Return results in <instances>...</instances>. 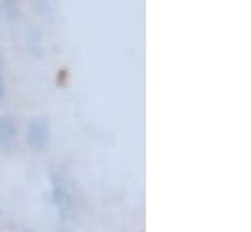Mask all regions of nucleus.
Masks as SVG:
<instances>
[{
    "label": "nucleus",
    "instance_id": "1",
    "mask_svg": "<svg viewBox=\"0 0 251 232\" xmlns=\"http://www.w3.org/2000/svg\"><path fill=\"white\" fill-rule=\"evenodd\" d=\"M51 181H53V201L59 209V217L64 223L74 221L78 211L84 205V197H82L76 181L70 179L63 170H57V168L51 170Z\"/></svg>",
    "mask_w": 251,
    "mask_h": 232
},
{
    "label": "nucleus",
    "instance_id": "2",
    "mask_svg": "<svg viewBox=\"0 0 251 232\" xmlns=\"http://www.w3.org/2000/svg\"><path fill=\"white\" fill-rule=\"evenodd\" d=\"M25 141L33 152H41L49 143V123L45 117H33L27 123Z\"/></svg>",
    "mask_w": 251,
    "mask_h": 232
},
{
    "label": "nucleus",
    "instance_id": "3",
    "mask_svg": "<svg viewBox=\"0 0 251 232\" xmlns=\"http://www.w3.org/2000/svg\"><path fill=\"white\" fill-rule=\"evenodd\" d=\"M16 123L10 116L0 117V146L4 150H12L16 146Z\"/></svg>",
    "mask_w": 251,
    "mask_h": 232
},
{
    "label": "nucleus",
    "instance_id": "4",
    "mask_svg": "<svg viewBox=\"0 0 251 232\" xmlns=\"http://www.w3.org/2000/svg\"><path fill=\"white\" fill-rule=\"evenodd\" d=\"M25 47L29 51V55H33L35 58H39L43 55V35L41 29L35 26H29L25 31Z\"/></svg>",
    "mask_w": 251,
    "mask_h": 232
},
{
    "label": "nucleus",
    "instance_id": "5",
    "mask_svg": "<svg viewBox=\"0 0 251 232\" xmlns=\"http://www.w3.org/2000/svg\"><path fill=\"white\" fill-rule=\"evenodd\" d=\"M33 8L47 22H53L55 16H57V4H55V0H33Z\"/></svg>",
    "mask_w": 251,
    "mask_h": 232
},
{
    "label": "nucleus",
    "instance_id": "6",
    "mask_svg": "<svg viewBox=\"0 0 251 232\" xmlns=\"http://www.w3.org/2000/svg\"><path fill=\"white\" fill-rule=\"evenodd\" d=\"M0 14H2L6 20H18V18H20L18 2H16V0H0Z\"/></svg>",
    "mask_w": 251,
    "mask_h": 232
},
{
    "label": "nucleus",
    "instance_id": "7",
    "mask_svg": "<svg viewBox=\"0 0 251 232\" xmlns=\"http://www.w3.org/2000/svg\"><path fill=\"white\" fill-rule=\"evenodd\" d=\"M4 72H6V60H4V53L0 49V104L6 98V78H4Z\"/></svg>",
    "mask_w": 251,
    "mask_h": 232
},
{
    "label": "nucleus",
    "instance_id": "8",
    "mask_svg": "<svg viewBox=\"0 0 251 232\" xmlns=\"http://www.w3.org/2000/svg\"><path fill=\"white\" fill-rule=\"evenodd\" d=\"M12 232H35L29 227H24V225H12Z\"/></svg>",
    "mask_w": 251,
    "mask_h": 232
}]
</instances>
